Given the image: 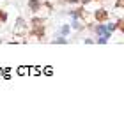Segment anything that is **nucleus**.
<instances>
[{"instance_id":"1","label":"nucleus","mask_w":124,"mask_h":115,"mask_svg":"<svg viewBox=\"0 0 124 115\" xmlns=\"http://www.w3.org/2000/svg\"><path fill=\"white\" fill-rule=\"evenodd\" d=\"M92 30L96 32V36H106L108 39L112 37V32L106 30V25H105V23H99V21H98V25L92 27Z\"/></svg>"},{"instance_id":"2","label":"nucleus","mask_w":124,"mask_h":115,"mask_svg":"<svg viewBox=\"0 0 124 115\" xmlns=\"http://www.w3.org/2000/svg\"><path fill=\"white\" fill-rule=\"evenodd\" d=\"M44 4V0H27V7H29L32 13H37L41 11V5Z\"/></svg>"},{"instance_id":"3","label":"nucleus","mask_w":124,"mask_h":115,"mask_svg":"<svg viewBox=\"0 0 124 115\" xmlns=\"http://www.w3.org/2000/svg\"><path fill=\"white\" fill-rule=\"evenodd\" d=\"M108 11H105V9H96V13H94V18L98 20L99 23H105L106 20H108Z\"/></svg>"},{"instance_id":"4","label":"nucleus","mask_w":124,"mask_h":115,"mask_svg":"<svg viewBox=\"0 0 124 115\" xmlns=\"http://www.w3.org/2000/svg\"><path fill=\"white\" fill-rule=\"evenodd\" d=\"M67 14H69V18L83 20V16H85V9H83V7H78V9H75V11H67Z\"/></svg>"},{"instance_id":"5","label":"nucleus","mask_w":124,"mask_h":115,"mask_svg":"<svg viewBox=\"0 0 124 115\" xmlns=\"http://www.w3.org/2000/svg\"><path fill=\"white\" fill-rule=\"evenodd\" d=\"M69 27H71V30H80V28L83 27V23H82V20L71 18V23H69Z\"/></svg>"},{"instance_id":"6","label":"nucleus","mask_w":124,"mask_h":115,"mask_svg":"<svg viewBox=\"0 0 124 115\" xmlns=\"http://www.w3.org/2000/svg\"><path fill=\"white\" fill-rule=\"evenodd\" d=\"M69 32H71L69 23H64V25H60V28H59V36H69Z\"/></svg>"},{"instance_id":"7","label":"nucleus","mask_w":124,"mask_h":115,"mask_svg":"<svg viewBox=\"0 0 124 115\" xmlns=\"http://www.w3.org/2000/svg\"><path fill=\"white\" fill-rule=\"evenodd\" d=\"M52 43H53V44H67L69 41L66 39V36H57V37H55Z\"/></svg>"},{"instance_id":"8","label":"nucleus","mask_w":124,"mask_h":115,"mask_svg":"<svg viewBox=\"0 0 124 115\" xmlns=\"http://www.w3.org/2000/svg\"><path fill=\"white\" fill-rule=\"evenodd\" d=\"M94 43L96 44H106L108 43V37L106 36H98V39H94Z\"/></svg>"},{"instance_id":"9","label":"nucleus","mask_w":124,"mask_h":115,"mask_svg":"<svg viewBox=\"0 0 124 115\" xmlns=\"http://www.w3.org/2000/svg\"><path fill=\"white\" fill-rule=\"evenodd\" d=\"M5 21H7V14L4 9H0V23H5Z\"/></svg>"},{"instance_id":"10","label":"nucleus","mask_w":124,"mask_h":115,"mask_svg":"<svg viewBox=\"0 0 124 115\" xmlns=\"http://www.w3.org/2000/svg\"><path fill=\"white\" fill-rule=\"evenodd\" d=\"M83 43H85V44H94V39L87 37V39H83Z\"/></svg>"},{"instance_id":"11","label":"nucleus","mask_w":124,"mask_h":115,"mask_svg":"<svg viewBox=\"0 0 124 115\" xmlns=\"http://www.w3.org/2000/svg\"><path fill=\"white\" fill-rule=\"evenodd\" d=\"M101 2H103V0H101Z\"/></svg>"}]
</instances>
